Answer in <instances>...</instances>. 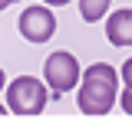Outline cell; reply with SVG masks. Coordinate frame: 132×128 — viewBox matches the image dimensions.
<instances>
[{"label":"cell","instance_id":"8fae6325","mask_svg":"<svg viewBox=\"0 0 132 128\" xmlns=\"http://www.w3.org/2000/svg\"><path fill=\"white\" fill-rule=\"evenodd\" d=\"M3 79H7V76H3V69H0V89H3V85H7V82H3Z\"/></svg>","mask_w":132,"mask_h":128},{"label":"cell","instance_id":"52a82bcc","mask_svg":"<svg viewBox=\"0 0 132 128\" xmlns=\"http://www.w3.org/2000/svg\"><path fill=\"white\" fill-rule=\"evenodd\" d=\"M119 109L126 115H132V89H122V95H119Z\"/></svg>","mask_w":132,"mask_h":128},{"label":"cell","instance_id":"3957f363","mask_svg":"<svg viewBox=\"0 0 132 128\" xmlns=\"http://www.w3.org/2000/svg\"><path fill=\"white\" fill-rule=\"evenodd\" d=\"M79 79H82V69H79L73 53L56 49V53L46 56V63H43V82L53 89V95H66L69 89L79 85Z\"/></svg>","mask_w":132,"mask_h":128},{"label":"cell","instance_id":"8992f818","mask_svg":"<svg viewBox=\"0 0 132 128\" xmlns=\"http://www.w3.org/2000/svg\"><path fill=\"white\" fill-rule=\"evenodd\" d=\"M109 7H112V0H79V13L86 23H96L102 16L109 13Z\"/></svg>","mask_w":132,"mask_h":128},{"label":"cell","instance_id":"9c48e42d","mask_svg":"<svg viewBox=\"0 0 132 128\" xmlns=\"http://www.w3.org/2000/svg\"><path fill=\"white\" fill-rule=\"evenodd\" d=\"M46 7H63V3H69V0H43Z\"/></svg>","mask_w":132,"mask_h":128},{"label":"cell","instance_id":"6da1fadb","mask_svg":"<svg viewBox=\"0 0 132 128\" xmlns=\"http://www.w3.org/2000/svg\"><path fill=\"white\" fill-rule=\"evenodd\" d=\"M116 95H119V72L109 63H93L79 79V105L82 115H106L112 112Z\"/></svg>","mask_w":132,"mask_h":128},{"label":"cell","instance_id":"5b68a950","mask_svg":"<svg viewBox=\"0 0 132 128\" xmlns=\"http://www.w3.org/2000/svg\"><path fill=\"white\" fill-rule=\"evenodd\" d=\"M106 40H109L112 46H119V49L132 46V10L129 7L109 13V20H106Z\"/></svg>","mask_w":132,"mask_h":128},{"label":"cell","instance_id":"7a4b0ae2","mask_svg":"<svg viewBox=\"0 0 132 128\" xmlns=\"http://www.w3.org/2000/svg\"><path fill=\"white\" fill-rule=\"evenodd\" d=\"M46 85L36 76H20L7 85V109L13 115H40L46 109Z\"/></svg>","mask_w":132,"mask_h":128},{"label":"cell","instance_id":"277c9868","mask_svg":"<svg viewBox=\"0 0 132 128\" xmlns=\"http://www.w3.org/2000/svg\"><path fill=\"white\" fill-rule=\"evenodd\" d=\"M16 30L30 43H46L56 33V16H53L50 7H27L20 13V20H16Z\"/></svg>","mask_w":132,"mask_h":128},{"label":"cell","instance_id":"7c38bea8","mask_svg":"<svg viewBox=\"0 0 132 128\" xmlns=\"http://www.w3.org/2000/svg\"><path fill=\"white\" fill-rule=\"evenodd\" d=\"M0 115H10V109H7V105H0Z\"/></svg>","mask_w":132,"mask_h":128},{"label":"cell","instance_id":"30bf717a","mask_svg":"<svg viewBox=\"0 0 132 128\" xmlns=\"http://www.w3.org/2000/svg\"><path fill=\"white\" fill-rule=\"evenodd\" d=\"M10 3H16V0H0V10H7Z\"/></svg>","mask_w":132,"mask_h":128},{"label":"cell","instance_id":"ba28073f","mask_svg":"<svg viewBox=\"0 0 132 128\" xmlns=\"http://www.w3.org/2000/svg\"><path fill=\"white\" fill-rule=\"evenodd\" d=\"M119 79L126 82V89H132V56L122 63V72H119Z\"/></svg>","mask_w":132,"mask_h":128}]
</instances>
